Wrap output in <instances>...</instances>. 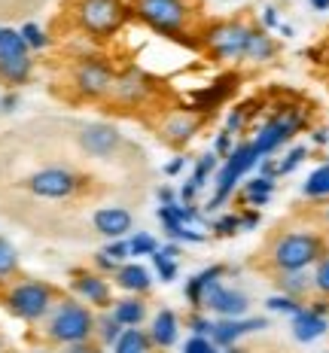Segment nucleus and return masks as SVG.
<instances>
[{
  "mask_svg": "<svg viewBox=\"0 0 329 353\" xmlns=\"http://www.w3.org/2000/svg\"><path fill=\"white\" fill-rule=\"evenodd\" d=\"M308 3L314 6V10H320V12H323V10H329V0H308Z\"/></svg>",
  "mask_w": 329,
  "mask_h": 353,
  "instance_id": "13d9d810",
  "label": "nucleus"
},
{
  "mask_svg": "<svg viewBox=\"0 0 329 353\" xmlns=\"http://www.w3.org/2000/svg\"><path fill=\"white\" fill-rule=\"evenodd\" d=\"M70 290H73V296L77 299H83V301H89V305L94 307H110L113 305V292H110V281L104 274H98V271H73L70 274Z\"/></svg>",
  "mask_w": 329,
  "mask_h": 353,
  "instance_id": "ddd939ff",
  "label": "nucleus"
},
{
  "mask_svg": "<svg viewBox=\"0 0 329 353\" xmlns=\"http://www.w3.org/2000/svg\"><path fill=\"white\" fill-rule=\"evenodd\" d=\"M217 165H219V156H217L214 150H210V152H204V156L199 159V165H195V174H192V180L199 183V189L204 186V183H208V176L217 171Z\"/></svg>",
  "mask_w": 329,
  "mask_h": 353,
  "instance_id": "72a5a7b5",
  "label": "nucleus"
},
{
  "mask_svg": "<svg viewBox=\"0 0 329 353\" xmlns=\"http://www.w3.org/2000/svg\"><path fill=\"white\" fill-rule=\"evenodd\" d=\"M16 107H19V94L16 92H10V94H3V98H0V110H3V113H12Z\"/></svg>",
  "mask_w": 329,
  "mask_h": 353,
  "instance_id": "3c124183",
  "label": "nucleus"
},
{
  "mask_svg": "<svg viewBox=\"0 0 329 353\" xmlns=\"http://www.w3.org/2000/svg\"><path fill=\"white\" fill-rule=\"evenodd\" d=\"M302 192L308 195V198H323V195H329V165L317 168V171L308 176V183H305Z\"/></svg>",
  "mask_w": 329,
  "mask_h": 353,
  "instance_id": "7c9ffc66",
  "label": "nucleus"
},
{
  "mask_svg": "<svg viewBox=\"0 0 329 353\" xmlns=\"http://www.w3.org/2000/svg\"><path fill=\"white\" fill-rule=\"evenodd\" d=\"M21 40H25L28 49H46L49 46V37L43 34L40 25H34V21H28V25H21Z\"/></svg>",
  "mask_w": 329,
  "mask_h": 353,
  "instance_id": "473e14b6",
  "label": "nucleus"
},
{
  "mask_svg": "<svg viewBox=\"0 0 329 353\" xmlns=\"http://www.w3.org/2000/svg\"><path fill=\"white\" fill-rule=\"evenodd\" d=\"M277 55V43L272 40V37L266 34V28H253L250 37H247V49H244V58L247 61H272V58Z\"/></svg>",
  "mask_w": 329,
  "mask_h": 353,
  "instance_id": "5701e85b",
  "label": "nucleus"
},
{
  "mask_svg": "<svg viewBox=\"0 0 329 353\" xmlns=\"http://www.w3.org/2000/svg\"><path fill=\"white\" fill-rule=\"evenodd\" d=\"M150 341H152V347H159V350H168V347H174L177 344V338H180V320H177V314L171 311V307H162V311L152 317V326H150Z\"/></svg>",
  "mask_w": 329,
  "mask_h": 353,
  "instance_id": "a211bd4d",
  "label": "nucleus"
},
{
  "mask_svg": "<svg viewBox=\"0 0 329 353\" xmlns=\"http://www.w3.org/2000/svg\"><path fill=\"white\" fill-rule=\"evenodd\" d=\"M183 165H186V159H183V156H177V159H174V161H168V165H165V174H180L183 171Z\"/></svg>",
  "mask_w": 329,
  "mask_h": 353,
  "instance_id": "603ef678",
  "label": "nucleus"
},
{
  "mask_svg": "<svg viewBox=\"0 0 329 353\" xmlns=\"http://www.w3.org/2000/svg\"><path fill=\"white\" fill-rule=\"evenodd\" d=\"M262 25H266V28H281V19H277V10H275V6L262 10Z\"/></svg>",
  "mask_w": 329,
  "mask_h": 353,
  "instance_id": "8fccbe9b",
  "label": "nucleus"
},
{
  "mask_svg": "<svg viewBox=\"0 0 329 353\" xmlns=\"http://www.w3.org/2000/svg\"><path fill=\"white\" fill-rule=\"evenodd\" d=\"M21 55H28L21 34L12 31V28H0V61L3 58H21Z\"/></svg>",
  "mask_w": 329,
  "mask_h": 353,
  "instance_id": "c85d7f7f",
  "label": "nucleus"
},
{
  "mask_svg": "<svg viewBox=\"0 0 329 353\" xmlns=\"http://www.w3.org/2000/svg\"><path fill=\"white\" fill-rule=\"evenodd\" d=\"M43 323H46L43 326L46 338L52 344H61V347L92 341V335H94V314L79 299H58Z\"/></svg>",
  "mask_w": 329,
  "mask_h": 353,
  "instance_id": "f03ea898",
  "label": "nucleus"
},
{
  "mask_svg": "<svg viewBox=\"0 0 329 353\" xmlns=\"http://www.w3.org/2000/svg\"><path fill=\"white\" fill-rule=\"evenodd\" d=\"M113 283L119 286V290L131 292V296H143V292L152 290L150 271H146L143 265H137V262H122L119 268H116V274H113Z\"/></svg>",
  "mask_w": 329,
  "mask_h": 353,
  "instance_id": "6ab92c4d",
  "label": "nucleus"
},
{
  "mask_svg": "<svg viewBox=\"0 0 329 353\" xmlns=\"http://www.w3.org/2000/svg\"><path fill=\"white\" fill-rule=\"evenodd\" d=\"M323 223L329 225V204H326V208H323Z\"/></svg>",
  "mask_w": 329,
  "mask_h": 353,
  "instance_id": "052dcab7",
  "label": "nucleus"
},
{
  "mask_svg": "<svg viewBox=\"0 0 329 353\" xmlns=\"http://www.w3.org/2000/svg\"><path fill=\"white\" fill-rule=\"evenodd\" d=\"M308 156V150H305V146H296V150H290L287 156H283V161H277V174H290V171H296L299 165H302V159Z\"/></svg>",
  "mask_w": 329,
  "mask_h": 353,
  "instance_id": "4c0bfd02",
  "label": "nucleus"
},
{
  "mask_svg": "<svg viewBox=\"0 0 329 353\" xmlns=\"http://www.w3.org/2000/svg\"><path fill=\"white\" fill-rule=\"evenodd\" d=\"M244 122H247V113H244V110H235V113L229 116V128H226V131H229V134L235 131V134H238V131L244 128Z\"/></svg>",
  "mask_w": 329,
  "mask_h": 353,
  "instance_id": "49530a36",
  "label": "nucleus"
},
{
  "mask_svg": "<svg viewBox=\"0 0 329 353\" xmlns=\"http://www.w3.org/2000/svg\"><path fill=\"white\" fill-rule=\"evenodd\" d=\"M272 192H275V180H268V176H253V180L244 183V189H241L238 201H241V204H250V208L259 210L262 204L272 198Z\"/></svg>",
  "mask_w": 329,
  "mask_h": 353,
  "instance_id": "a878e982",
  "label": "nucleus"
},
{
  "mask_svg": "<svg viewBox=\"0 0 329 353\" xmlns=\"http://www.w3.org/2000/svg\"><path fill=\"white\" fill-rule=\"evenodd\" d=\"M92 225L98 234H104V238L110 241H119L126 238V234L131 232V225H134V216H131V210L126 208H98L92 213Z\"/></svg>",
  "mask_w": 329,
  "mask_h": 353,
  "instance_id": "dca6fc26",
  "label": "nucleus"
},
{
  "mask_svg": "<svg viewBox=\"0 0 329 353\" xmlns=\"http://www.w3.org/2000/svg\"><path fill=\"white\" fill-rule=\"evenodd\" d=\"M116 353H152V341L143 329H126L119 335V341L113 344Z\"/></svg>",
  "mask_w": 329,
  "mask_h": 353,
  "instance_id": "cd10ccee",
  "label": "nucleus"
},
{
  "mask_svg": "<svg viewBox=\"0 0 329 353\" xmlns=\"http://www.w3.org/2000/svg\"><path fill=\"white\" fill-rule=\"evenodd\" d=\"M150 92H152V83L141 70H126L122 77H116V83H113V94L122 104H141V101L150 98Z\"/></svg>",
  "mask_w": 329,
  "mask_h": 353,
  "instance_id": "f3484780",
  "label": "nucleus"
},
{
  "mask_svg": "<svg viewBox=\"0 0 329 353\" xmlns=\"http://www.w3.org/2000/svg\"><path fill=\"white\" fill-rule=\"evenodd\" d=\"M250 31L253 28L244 25V21H219V25H214L204 34L210 58H217V61H241Z\"/></svg>",
  "mask_w": 329,
  "mask_h": 353,
  "instance_id": "6e6552de",
  "label": "nucleus"
},
{
  "mask_svg": "<svg viewBox=\"0 0 329 353\" xmlns=\"http://www.w3.org/2000/svg\"><path fill=\"white\" fill-rule=\"evenodd\" d=\"M326 253V241L317 232H277L268 244V265L281 271H305Z\"/></svg>",
  "mask_w": 329,
  "mask_h": 353,
  "instance_id": "f257e3e1",
  "label": "nucleus"
},
{
  "mask_svg": "<svg viewBox=\"0 0 329 353\" xmlns=\"http://www.w3.org/2000/svg\"><path fill=\"white\" fill-rule=\"evenodd\" d=\"M326 141H329V134H326L323 128H320V131H314V143H317V146H323Z\"/></svg>",
  "mask_w": 329,
  "mask_h": 353,
  "instance_id": "4d7b16f0",
  "label": "nucleus"
},
{
  "mask_svg": "<svg viewBox=\"0 0 329 353\" xmlns=\"http://www.w3.org/2000/svg\"><path fill=\"white\" fill-rule=\"evenodd\" d=\"M89 353H104V347H98V344H92V347H89Z\"/></svg>",
  "mask_w": 329,
  "mask_h": 353,
  "instance_id": "bf43d9fd",
  "label": "nucleus"
},
{
  "mask_svg": "<svg viewBox=\"0 0 329 353\" xmlns=\"http://www.w3.org/2000/svg\"><path fill=\"white\" fill-rule=\"evenodd\" d=\"M326 317H320V314H314L311 307H302L299 314H292V335H296V341L308 344V341H317L320 335L326 332Z\"/></svg>",
  "mask_w": 329,
  "mask_h": 353,
  "instance_id": "412c9836",
  "label": "nucleus"
},
{
  "mask_svg": "<svg viewBox=\"0 0 329 353\" xmlns=\"http://www.w3.org/2000/svg\"><path fill=\"white\" fill-rule=\"evenodd\" d=\"M259 176H268V180H275L277 176V165L272 159H259Z\"/></svg>",
  "mask_w": 329,
  "mask_h": 353,
  "instance_id": "09e8293b",
  "label": "nucleus"
},
{
  "mask_svg": "<svg viewBox=\"0 0 329 353\" xmlns=\"http://www.w3.org/2000/svg\"><path fill=\"white\" fill-rule=\"evenodd\" d=\"M311 281H314V290L320 292V296H326L329 299V250L323 256H320L317 262H314V274H311Z\"/></svg>",
  "mask_w": 329,
  "mask_h": 353,
  "instance_id": "2f4dec72",
  "label": "nucleus"
},
{
  "mask_svg": "<svg viewBox=\"0 0 329 353\" xmlns=\"http://www.w3.org/2000/svg\"><path fill=\"white\" fill-rule=\"evenodd\" d=\"M0 353H6V341H3V335H0Z\"/></svg>",
  "mask_w": 329,
  "mask_h": 353,
  "instance_id": "680f3d73",
  "label": "nucleus"
},
{
  "mask_svg": "<svg viewBox=\"0 0 329 353\" xmlns=\"http://www.w3.org/2000/svg\"><path fill=\"white\" fill-rule=\"evenodd\" d=\"M104 253H107L113 262L122 265V262H126L128 256H131V253H128V241H122V238H119V241H110V244L104 247Z\"/></svg>",
  "mask_w": 329,
  "mask_h": 353,
  "instance_id": "a19ab883",
  "label": "nucleus"
},
{
  "mask_svg": "<svg viewBox=\"0 0 329 353\" xmlns=\"http://www.w3.org/2000/svg\"><path fill=\"white\" fill-rule=\"evenodd\" d=\"M238 219H241V232H253L256 225H259V210L250 208V210H244V213H238Z\"/></svg>",
  "mask_w": 329,
  "mask_h": 353,
  "instance_id": "c03bdc74",
  "label": "nucleus"
},
{
  "mask_svg": "<svg viewBox=\"0 0 329 353\" xmlns=\"http://www.w3.org/2000/svg\"><path fill=\"white\" fill-rule=\"evenodd\" d=\"M110 314H113V320L119 323V326H126V329H137V326H141V323L146 320V301H143L141 296L119 299V301H113Z\"/></svg>",
  "mask_w": 329,
  "mask_h": 353,
  "instance_id": "4be33fe9",
  "label": "nucleus"
},
{
  "mask_svg": "<svg viewBox=\"0 0 329 353\" xmlns=\"http://www.w3.org/2000/svg\"><path fill=\"white\" fill-rule=\"evenodd\" d=\"M73 83H77L83 98L98 101V98H104V94L113 92L116 77L104 61H98V58H86V61L77 68V73H73Z\"/></svg>",
  "mask_w": 329,
  "mask_h": 353,
  "instance_id": "9b49d317",
  "label": "nucleus"
},
{
  "mask_svg": "<svg viewBox=\"0 0 329 353\" xmlns=\"http://www.w3.org/2000/svg\"><path fill=\"white\" fill-rule=\"evenodd\" d=\"M259 161V156H256L253 143H235V150H232V156L226 159L223 171L217 174V183H214V198L208 201V210L219 208L223 201H229L232 192H235V186L241 183V176H244L250 168Z\"/></svg>",
  "mask_w": 329,
  "mask_h": 353,
  "instance_id": "0eeeda50",
  "label": "nucleus"
},
{
  "mask_svg": "<svg viewBox=\"0 0 329 353\" xmlns=\"http://www.w3.org/2000/svg\"><path fill=\"white\" fill-rule=\"evenodd\" d=\"M275 283L281 286V292L283 296H290V299H302V296H308V292L314 290V281H311V274H305V271H281V274L275 277Z\"/></svg>",
  "mask_w": 329,
  "mask_h": 353,
  "instance_id": "393cba45",
  "label": "nucleus"
},
{
  "mask_svg": "<svg viewBox=\"0 0 329 353\" xmlns=\"http://www.w3.org/2000/svg\"><path fill=\"white\" fill-rule=\"evenodd\" d=\"M235 134H229V131H219L217 134V143H214V152L219 159H229L232 156V150H235V141H232Z\"/></svg>",
  "mask_w": 329,
  "mask_h": 353,
  "instance_id": "79ce46f5",
  "label": "nucleus"
},
{
  "mask_svg": "<svg viewBox=\"0 0 329 353\" xmlns=\"http://www.w3.org/2000/svg\"><path fill=\"white\" fill-rule=\"evenodd\" d=\"M131 10L162 37H183L192 25V3L189 0H134Z\"/></svg>",
  "mask_w": 329,
  "mask_h": 353,
  "instance_id": "20e7f679",
  "label": "nucleus"
},
{
  "mask_svg": "<svg viewBox=\"0 0 329 353\" xmlns=\"http://www.w3.org/2000/svg\"><path fill=\"white\" fill-rule=\"evenodd\" d=\"M94 265H98V271H104V274H116V268H119V262L110 259L104 250H101V253L94 256Z\"/></svg>",
  "mask_w": 329,
  "mask_h": 353,
  "instance_id": "a18cd8bd",
  "label": "nucleus"
},
{
  "mask_svg": "<svg viewBox=\"0 0 329 353\" xmlns=\"http://www.w3.org/2000/svg\"><path fill=\"white\" fill-rule=\"evenodd\" d=\"M210 353H219V350H217V347H214V350H210Z\"/></svg>",
  "mask_w": 329,
  "mask_h": 353,
  "instance_id": "e2e57ef3",
  "label": "nucleus"
},
{
  "mask_svg": "<svg viewBox=\"0 0 329 353\" xmlns=\"http://www.w3.org/2000/svg\"><path fill=\"white\" fill-rule=\"evenodd\" d=\"M34 73V61L31 55H21V58H3L0 61V79L6 85H25Z\"/></svg>",
  "mask_w": 329,
  "mask_h": 353,
  "instance_id": "b1692460",
  "label": "nucleus"
},
{
  "mask_svg": "<svg viewBox=\"0 0 329 353\" xmlns=\"http://www.w3.org/2000/svg\"><path fill=\"white\" fill-rule=\"evenodd\" d=\"M21 262H19V250L0 234V286H6L12 277H19Z\"/></svg>",
  "mask_w": 329,
  "mask_h": 353,
  "instance_id": "bb28decb",
  "label": "nucleus"
},
{
  "mask_svg": "<svg viewBox=\"0 0 329 353\" xmlns=\"http://www.w3.org/2000/svg\"><path fill=\"white\" fill-rule=\"evenodd\" d=\"M226 274H229V268H226V265H210V268L199 271L195 277H189V281H186V290H183V296H186L189 307H192V311H201L204 286L214 283V281H219V277H226Z\"/></svg>",
  "mask_w": 329,
  "mask_h": 353,
  "instance_id": "aec40b11",
  "label": "nucleus"
},
{
  "mask_svg": "<svg viewBox=\"0 0 329 353\" xmlns=\"http://www.w3.org/2000/svg\"><path fill=\"white\" fill-rule=\"evenodd\" d=\"M156 195H159V201H162V208H165V204H174V192H171L168 186H162Z\"/></svg>",
  "mask_w": 329,
  "mask_h": 353,
  "instance_id": "6e6d98bb",
  "label": "nucleus"
},
{
  "mask_svg": "<svg viewBox=\"0 0 329 353\" xmlns=\"http://www.w3.org/2000/svg\"><path fill=\"white\" fill-rule=\"evenodd\" d=\"M61 299L58 290L46 281H19L10 283L3 292V307L21 323H40L49 317L55 301Z\"/></svg>",
  "mask_w": 329,
  "mask_h": 353,
  "instance_id": "7ed1b4c3",
  "label": "nucleus"
},
{
  "mask_svg": "<svg viewBox=\"0 0 329 353\" xmlns=\"http://www.w3.org/2000/svg\"><path fill=\"white\" fill-rule=\"evenodd\" d=\"M159 253H162V256H168V259H174V262H177V256H180V247H177V244H165L162 250H159Z\"/></svg>",
  "mask_w": 329,
  "mask_h": 353,
  "instance_id": "5fc2aeb1",
  "label": "nucleus"
},
{
  "mask_svg": "<svg viewBox=\"0 0 329 353\" xmlns=\"http://www.w3.org/2000/svg\"><path fill=\"white\" fill-rule=\"evenodd\" d=\"M210 350H214V341L201 338V335H192L186 341V347H183V353H210Z\"/></svg>",
  "mask_w": 329,
  "mask_h": 353,
  "instance_id": "37998d69",
  "label": "nucleus"
},
{
  "mask_svg": "<svg viewBox=\"0 0 329 353\" xmlns=\"http://www.w3.org/2000/svg\"><path fill=\"white\" fill-rule=\"evenodd\" d=\"M77 19H79V28H83L86 34L104 40V37H113L122 25H126L128 6L122 3V0H79Z\"/></svg>",
  "mask_w": 329,
  "mask_h": 353,
  "instance_id": "39448f33",
  "label": "nucleus"
},
{
  "mask_svg": "<svg viewBox=\"0 0 329 353\" xmlns=\"http://www.w3.org/2000/svg\"><path fill=\"white\" fill-rule=\"evenodd\" d=\"M195 192H199V183H195V180H186V183H183V189H180V198H183V204H192Z\"/></svg>",
  "mask_w": 329,
  "mask_h": 353,
  "instance_id": "de8ad7c7",
  "label": "nucleus"
},
{
  "mask_svg": "<svg viewBox=\"0 0 329 353\" xmlns=\"http://www.w3.org/2000/svg\"><path fill=\"white\" fill-rule=\"evenodd\" d=\"M302 128V113L299 110H287V113H277L275 119H268L266 125L259 128V134L253 137V150L256 156H268V152H275L281 143H287L296 131Z\"/></svg>",
  "mask_w": 329,
  "mask_h": 353,
  "instance_id": "1a4fd4ad",
  "label": "nucleus"
},
{
  "mask_svg": "<svg viewBox=\"0 0 329 353\" xmlns=\"http://www.w3.org/2000/svg\"><path fill=\"white\" fill-rule=\"evenodd\" d=\"M268 320L266 317H253V320H217L214 329H210V341H214V347H232V344H238V338L250 335V332H259V329H266Z\"/></svg>",
  "mask_w": 329,
  "mask_h": 353,
  "instance_id": "2eb2a0df",
  "label": "nucleus"
},
{
  "mask_svg": "<svg viewBox=\"0 0 329 353\" xmlns=\"http://www.w3.org/2000/svg\"><path fill=\"white\" fill-rule=\"evenodd\" d=\"M201 307L204 311H214L219 320H238L247 314L250 299H247L241 290H232V286H223L219 281H214V283L204 286Z\"/></svg>",
  "mask_w": 329,
  "mask_h": 353,
  "instance_id": "9d476101",
  "label": "nucleus"
},
{
  "mask_svg": "<svg viewBox=\"0 0 329 353\" xmlns=\"http://www.w3.org/2000/svg\"><path fill=\"white\" fill-rule=\"evenodd\" d=\"M79 146L94 159H110L122 146V134L116 125L110 122H89L79 131Z\"/></svg>",
  "mask_w": 329,
  "mask_h": 353,
  "instance_id": "f8f14e48",
  "label": "nucleus"
},
{
  "mask_svg": "<svg viewBox=\"0 0 329 353\" xmlns=\"http://www.w3.org/2000/svg\"><path fill=\"white\" fill-rule=\"evenodd\" d=\"M214 232L219 238H232V234L241 232V219H238V210L235 213H226V216H219L214 223Z\"/></svg>",
  "mask_w": 329,
  "mask_h": 353,
  "instance_id": "e433bc0d",
  "label": "nucleus"
},
{
  "mask_svg": "<svg viewBox=\"0 0 329 353\" xmlns=\"http://www.w3.org/2000/svg\"><path fill=\"white\" fill-rule=\"evenodd\" d=\"M152 265H156V271H159V277H162V283H171L174 277H177V262L168 259V256H162L159 250L152 253Z\"/></svg>",
  "mask_w": 329,
  "mask_h": 353,
  "instance_id": "c9c22d12",
  "label": "nucleus"
},
{
  "mask_svg": "<svg viewBox=\"0 0 329 353\" xmlns=\"http://www.w3.org/2000/svg\"><path fill=\"white\" fill-rule=\"evenodd\" d=\"M156 250H159L156 238H152V234H146V232H137L134 238L128 241V253L131 256H152Z\"/></svg>",
  "mask_w": 329,
  "mask_h": 353,
  "instance_id": "f704fd0d",
  "label": "nucleus"
},
{
  "mask_svg": "<svg viewBox=\"0 0 329 353\" xmlns=\"http://www.w3.org/2000/svg\"><path fill=\"white\" fill-rule=\"evenodd\" d=\"M94 332H98L101 344H116L119 341V335L126 332V326H119V323L113 320V314L104 311L101 317H94Z\"/></svg>",
  "mask_w": 329,
  "mask_h": 353,
  "instance_id": "c756f323",
  "label": "nucleus"
},
{
  "mask_svg": "<svg viewBox=\"0 0 329 353\" xmlns=\"http://www.w3.org/2000/svg\"><path fill=\"white\" fill-rule=\"evenodd\" d=\"M28 192L37 198H46V201H64V198H73L83 189V176L70 168H40L25 180Z\"/></svg>",
  "mask_w": 329,
  "mask_h": 353,
  "instance_id": "423d86ee",
  "label": "nucleus"
},
{
  "mask_svg": "<svg viewBox=\"0 0 329 353\" xmlns=\"http://www.w3.org/2000/svg\"><path fill=\"white\" fill-rule=\"evenodd\" d=\"M308 307H311L314 314H320V317H326V314H329V301H326V299H320V301H311Z\"/></svg>",
  "mask_w": 329,
  "mask_h": 353,
  "instance_id": "864d4df0",
  "label": "nucleus"
},
{
  "mask_svg": "<svg viewBox=\"0 0 329 353\" xmlns=\"http://www.w3.org/2000/svg\"><path fill=\"white\" fill-rule=\"evenodd\" d=\"M199 128H201V113H192V110H177V113H171L162 122L159 137H162L165 143H171V146H186L195 134H199Z\"/></svg>",
  "mask_w": 329,
  "mask_h": 353,
  "instance_id": "4468645a",
  "label": "nucleus"
},
{
  "mask_svg": "<svg viewBox=\"0 0 329 353\" xmlns=\"http://www.w3.org/2000/svg\"><path fill=\"white\" fill-rule=\"evenodd\" d=\"M266 305H268V311H281V314H290V317L302 311V305H299L296 299H290V296H272Z\"/></svg>",
  "mask_w": 329,
  "mask_h": 353,
  "instance_id": "58836bf2",
  "label": "nucleus"
},
{
  "mask_svg": "<svg viewBox=\"0 0 329 353\" xmlns=\"http://www.w3.org/2000/svg\"><path fill=\"white\" fill-rule=\"evenodd\" d=\"M186 326L192 329V335H201V338H210V329H214V323H210L204 314L199 311H192L189 314V320H186Z\"/></svg>",
  "mask_w": 329,
  "mask_h": 353,
  "instance_id": "ea45409f",
  "label": "nucleus"
}]
</instances>
